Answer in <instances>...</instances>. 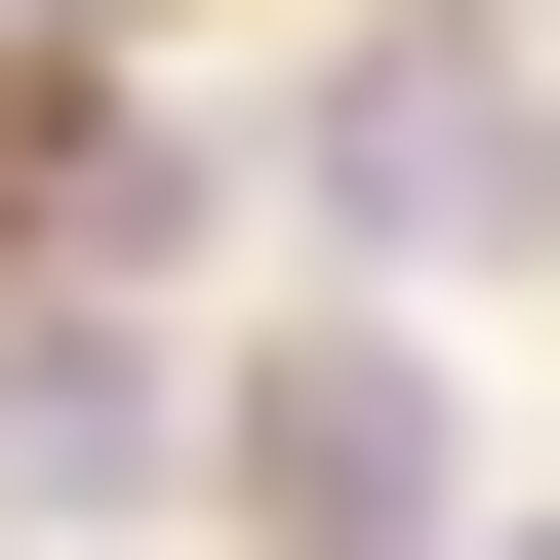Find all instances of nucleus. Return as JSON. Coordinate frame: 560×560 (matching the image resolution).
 <instances>
[{
  "label": "nucleus",
  "instance_id": "obj_1",
  "mask_svg": "<svg viewBox=\"0 0 560 560\" xmlns=\"http://www.w3.org/2000/svg\"><path fill=\"white\" fill-rule=\"evenodd\" d=\"M241 521H280V560H400V521H441V361H400V320H320V361L241 400Z\"/></svg>",
  "mask_w": 560,
  "mask_h": 560
},
{
  "label": "nucleus",
  "instance_id": "obj_2",
  "mask_svg": "<svg viewBox=\"0 0 560 560\" xmlns=\"http://www.w3.org/2000/svg\"><path fill=\"white\" fill-rule=\"evenodd\" d=\"M0 480H161V361L120 320H0Z\"/></svg>",
  "mask_w": 560,
  "mask_h": 560
}]
</instances>
